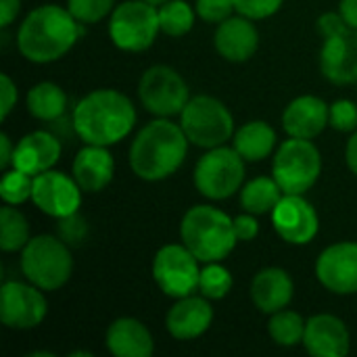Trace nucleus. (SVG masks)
Returning <instances> with one entry per match:
<instances>
[{
	"label": "nucleus",
	"instance_id": "nucleus-33",
	"mask_svg": "<svg viewBox=\"0 0 357 357\" xmlns=\"http://www.w3.org/2000/svg\"><path fill=\"white\" fill-rule=\"evenodd\" d=\"M115 0H67L69 13L79 23H96L113 13Z\"/></svg>",
	"mask_w": 357,
	"mask_h": 357
},
{
	"label": "nucleus",
	"instance_id": "nucleus-32",
	"mask_svg": "<svg viewBox=\"0 0 357 357\" xmlns=\"http://www.w3.org/2000/svg\"><path fill=\"white\" fill-rule=\"evenodd\" d=\"M33 190V176L13 167L6 169L0 182V197L6 205H21L27 199H31Z\"/></svg>",
	"mask_w": 357,
	"mask_h": 357
},
{
	"label": "nucleus",
	"instance_id": "nucleus-38",
	"mask_svg": "<svg viewBox=\"0 0 357 357\" xmlns=\"http://www.w3.org/2000/svg\"><path fill=\"white\" fill-rule=\"evenodd\" d=\"M234 232L238 241H253L259 234V224L253 213H243L234 218Z\"/></svg>",
	"mask_w": 357,
	"mask_h": 357
},
{
	"label": "nucleus",
	"instance_id": "nucleus-7",
	"mask_svg": "<svg viewBox=\"0 0 357 357\" xmlns=\"http://www.w3.org/2000/svg\"><path fill=\"white\" fill-rule=\"evenodd\" d=\"M322 172V157L318 146L305 138L287 140L272 163L274 180L280 184L284 195H303L310 190Z\"/></svg>",
	"mask_w": 357,
	"mask_h": 357
},
{
	"label": "nucleus",
	"instance_id": "nucleus-42",
	"mask_svg": "<svg viewBox=\"0 0 357 357\" xmlns=\"http://www.w3.org/2000/svg\"><path fill=\"white\" fill-rule=\"evenodd\" d=\"M339 13L343 15L347 25H351V27L357 29V0H341Z\"/></svg>",
	"mask_w": 357,
	"mask_h": 357
},
{
	"label": "nucleus",
	"instance_id": "nucleus-8",
	"mask_svg": "<svg viewBox=\"0 0 357 357\" xmlns=\"http://www.w3.org/2000/svg\"><path fill=\"white\" fill-rule=\"evenodd\" d=\"M245 180V159L236 149L215 146L207 149V153L197 161L195 167V186L197 190L211 199L224 201L241 190Z\"/></svg>",
	"mask_w": 357,
	"mask_h": 357
},
{
	"label": "nucleus",
	"instance_id": "nucleus-3",
	"mask_svg": "<svg viewBox=\"0 0 357 357\" xmlns=\"http://www.w3.org/2000/svg\"><path fill=\"white\" fill-rule=\"evenodd\" d=\"M188 153V138L182 126L165 117L146 123L130 146V167L146 182H159L180 169Z\"/></svg>",
	"mask_w": 357,
	"mask_h": 357
},
{
	"label": "nucleus",
	"instance_id": "nucleus-20",
	"mask_svg": "<svg viewBox=\"0 0 357 357\" xmlns=\"http://www.w3.org/2000/svg\"><path fill=\"white\" fill-rule=\"evenodd\" d=\"M331 119V107L312 94L295 98L282 113V128L291 138H316Z\"/></svg>",
	"mask_w": 357,
	"mask_h": 357
},
{
	"label": "nucleus",
	"instance_id": "nucleus-4",
	"mask_svg": "<svg viewBox=\"0 0 357 357\" xmlns=\"http://www.w3.org/2000/svg\"><path fill=\"white\" fill-rule=\"evenodd\" d=\"M180 236L182 243L203 264L226 259L238 243L234 220L211 205L190 207L182 218Z\"/></svg>",
	"mask_w": 357,
	"mask_h": 357
},
{
	"label": "nucleus",
	"instance_id": "nucleus-29",
	"mask_svg": "<svg viewBox=\"0 0 357 357\" xmlns=\"http://www.w3.org/2000/svg\"><path fill=\"white\" fill-rule=\"evenodd\" d=\"M270 337L276 345L280 347H295L299 343H303V335H305V320L291 310H280L276 314H272L270 324H268Z\"/></svg>",
	"mask_w": 357,
	"mask_h": 357
},
{
	"label": "nucleus",
	"instance_id": "nucleus-41",
	"mask_svg": "<svg viewBox=\"0 0 357 357\" xmlns=\"http://www.w3.org/2000/svg\"><path fill=\"white\" fill-rule=\"evenodd\" d=\"M13 157H15V149L10 144V138L2 132L0 134V169L6 172L13 165Z\"/></svg>",
	"mask_w": 357,
	"mask_h": 357
},
{
	"label": "nucleus",
	"instance_id": "nucleus-40",
	"mask_svg": "<svg viewBox=\"0 0 357 357\" xmlns=\"http://www.w3.org/2000/svg\"><path fill=\"white\" fill-rule=\"evenodd\" d=\"M21 8V0H0V27H8Z\"/></svg>",
	"mask_w": 357,
	"mask_h": 357
},
{
	"label": "nucleus",
	"instance_id": "nucleus-23",
	"mask_svg": "<svg viewBox=\"0 0 357 357\" xmlns=\"http://www.w3.org/2000/svg\"><path fill=\"white\" fill-rule=\"evenodd\" d=\"M295 284L287 270L266 268L255 274L251 282V301L261 314H276L284 310L293 299Z\"/></svg>",
	"mask_w": 357,
	"mask_h": 357
},
{
	"label": "nucleus",
	"instance_id": "nucleus-9",
	"mask_svg": "<svg viewBox=\"0 0 357 357\" xmlns=\"http://www.w3.org/2000/svg\"><path fill=\"white\" fill-rule=\"evenodd\" d=\"M161 31L159 8L144 0H128L113 8L109 36L113 44L128 52H142L153 46Z\"/></svg>",
	"mask_w": 357,
	"mask_h": 357
},
{
	"label": "nucleus",
	"instance_id": "nucleus-39",
	"mask_svg": "<svg viewBox=\"0 0 357 357\" xmlns=\"http://www.w3.org/2000/svg\"><path fill=\"white\" fill-rule=\"evenodd\" d=\"M86 222L77 218V213L69 215V218H63L61 220V234L65 241L69 243H79V238L86 234Z\"/></svg>",
	"mask_w": 357,
	"mask_h": 357
},
{
	"label": "nucleus",
	"instance_id": "nucleus-17",
	"mask_svg": "<svg viewBox=\"0 0 357 357\" xmlns=\"http://www.w3.org/2000/svg\"><path fill=\"white\" fill-rule=\"evenodd\" d=\"M349 331L345 322L331 314H318L305 322L303 345L314 357H345L349 351Z\"/></svg>",
	"mask_w": 357,
	"mask_h": 357
},
{
	"label": "nucleus",
	"instance_id": "nucleus-13",
	"mask_svg": "<svg viewBox=\"0 0 357 357\" xmlns=\"http://www.w3.org/2000/svg\"><path fill=\"white\" fill-rule=\"evenodd\" d=\"M82 192L84 190L79 188L75 178H69L63 172L48 169L33 178L31 201L42 213L63 220L77 213L82 205Z\"/></svg>",
	"mask_w": 357,
	"mask_h": 357
},
{
	"label": "nucleus",
	"instance_id": "nucleus-1",
	"mask_svg": "<svg viewBox=\"0 0 357 357\" xmlns=\"http://www.w3.org/2000/svg\"><path fill=\"white\" fill-rule=\"evenodd\" d=\"M84 33L82 23L59 4L33 8L17 31L19 52L31 63H52L65 56Z\"/></svg>",
	"mask_w": 357,
	"mask_h": 357
},
{
	"label": "nucleus",
	"instance_id": "nucleus-43",
	"mask_svg": "<svg viewBox=\"0 0 357 357\" xmlns=\"http://www.w3.org/2000/svg\"><path fill=\"white\" fill-rule=\"evenodd\" d=\"M345 161H347L349 169L357 176V130L354 132V136L349 138L347 146H345Z\"/></svg>",
	"mask_w": 357,
	"mask_h": 357
},
{
	"label": "nucleus",
	"instance_id": "nucleus-14",
	"mask_svg": "<svg viewBox=\"0 0 357 357\" xmlns=\"http://www.w3.org/2000/svg\"><path fill=\"white\" fill-rule=\"evenodd\" d=\"M320 69L324 77L337 86L357 82V29L343 25L324 36L320 50Z\"/></svg>",
	"mask_w": 357,
	"mask_h": 357
},
{
	"label": "nucleus",
	"instance_id": "nucleus-36",
	"mask_svg": "<svg viewBox=\"0 0 357 357\" xmlns=\"http://www.w3.org/2000/svg\"><path fill=\"white\" fill-rule=\"evenodd\" d=\"M284 0H234V6L238 15H245L253 21L257 19H268L274 13L280 10Z\"/></svg>",
	"mask_w": 357,
	"mask_h": 357
},
{
	"label": "nucleus",
	"instance_id": "nucleus-10",
	"mask_svg": "<svg viewBox=\"0 0 357 357\" xmlns=\"http://www.w3.org/2000/svg\"><path fill=\"white\" fill-rule=\"evenodd\" d=\"M142 107L157 117H172L188 105V86L184 77L167 65L149 67L138 84Z\"/></svg>",
	"mask_w": 357,
	"mask_h": 357
},
{
	"label": "nucleus",
	"instance_id": "nucleus-35",
	"mask_svg": "<svg viewBox=\"0 0 357 357\" xmlns=\"http://www.w3.org/2000/svg\"><path fill=\"white\" fill-rule=\"evenodd\" d=\"M236 10L234 0H197V15L207 23H222Z\"/></svg>",
	"mask_w": 357,
	"mask_h": 357
},
{
	"label": "nucleus",
	"instance_id": "nucleus-24",
	"mask_svg": "<svg viewBox=\"0 0 357 357\" xmlns=\"http://www.w3.org/2000/svg\"><path fill=\"white\" fill-rule=\"evenodd\" d=\"M107 349L115 357H149L155 349L153 335L136 318H119L107 331Z\"/></svg>",
	"mask_w": 357,
	"mask_h": 357
},
{
	"label": "nucleus",
	"instance_id": "nucleus-21",
	"mask_svg": "<svg viewBox=\"0 0 357 357\" xmlns=\"http://www.w3.org/2000/svg\"><path fill=\"white\" fill-rule=\"evenodd\" d=\"M59 157H61V142L50 132L36 130L17 142L13 167L36 178L38 174L52 169V165L59 161Z\"/></svg>",
	"mask_w": 357,
	"mask_h": 357
},
{
	"label": "nucleus",
	"instance_id": "nucleus-6",
	"mask_svg": "<svg viewBox=\"0 0 357 357\" xmlns=\"http://www.w3.org/2000/svg\"><path fill=\"white\" fill-rule=\"evenodd\" d=\"M180 126L195 146L215 149L234 134V119L228 107L213 96H195L180 113Z\"/></svg>",
	"mask_w": 357,
	"mask_h": 357
},
{
	"label": "nucleus",
	"instance_id": "nucleus-34",
	"mask_svg": "<svg viewBox=\"0 0 357 357\" xmlns=\"http://www.w3.org/2000/svg\"><path fill=\"white\" fill-rule=\"evenodd\" d=\"M328 126H333L339 132H356L357 130V105L354 100L341 98L335 105H331V119Z\"/></svg>",
	"mask_w": 357,
	"mask_h": 357
},
{
	"label": "nucleus",
	"instance_id": "nucleus-28",
	"mask_svg": "<svg viewBox=\"0 0 357 357\" xmlns=\"http://www.w3.org/2000/svg\"><path fill=\"white\" fill-rule=\"evenodd\" d=\"M29 243V224L21 211L13 205L0 209V249L10 253L19 251Z\"/></svg>",
	"mask_w": 357,
	"mask_h": 357
},
{
	"label": "nucleus",
	"instance_id": "nucleus-31",
	"mask_svg": "<svg viewBox=\"0 0 357 357\" xmlns=\"http://www.w3.org/2000/svg\"><path fill=\"white\" fill-rule=\"evenodd\" d=\"M232 274L220 266V261H211L201 270V280H199V291L207 299H224L232 291Z\"/></svg>",
	"mask_w": 357,
	"mask_h": 357
},
{
	"label": "nucleus",
	"instance_id": "nucleus-25",
	"mask_svg": "<svg viewBox=\"0 0 357 357\" xmlns=\"http://www.w3.org/2000/svg\"><path fill=\"white\" fill-rule=\"evenodd\" d=\"M276 146V132L266 121H249L234 134V149L245 161H264Z\"/></svg>",
	"mask_w": 357,
	"mask_h": 357
},
{
	"label": "nucleus",
	"instance_id": "nucleus-15",
	"mask_svg": "<svg viewBox=\"0 0 357 357\" xmlns=\"http://www.w3.org/2000/svg\"><path fill=\"white\" fill-rule=\"evenodd\" d=\"M272 224L282 241L291 245H307L320 230V220L303 195H284L272 211Z\"/></svg>",
	"mask_w": 357,
	"mask_h": 357
},
{
	"label": "nucleus",
	"instance_id": "nucleus-22",
	"mask_svg": "<svg viewBox=\"0 0 357 357\" xmlns=\"http://www.w3.org/2000/svg\"><path fill=\"white\" fill-rule=\"evenodd\" d=\"M115 161L107 146L86 144L73 159V178L84 192H100L113 180Z\"/></svg>",
	"mask_w": 357,
	"mask_h": 357
},
{
	"label": "nucleus",
	"instance_id": "nucleus-5",
	"mask_svg": "<svg viewBox=\"0 0 357 357\" xmlns=\"http://www.w3.org/2000/svg\"><path fill=\"white\" fill-rule=\"evenodd\" d=\"M21 270L38 289L56 291L71 278L73 257L63 241L40 234L21 249Z\"/></svg>",
	"mask_w": 357,
	"mask_h": 357
},
{
	"label": "nucleus",
	"instance_id": "nucleus-19",
	"mask_svg": "<svg viewBox=\"0 0 357 357\" xmlns=\"http://www.w3.org/2000/svg\"><path fill=\"white\" fill-rule=\"evenodd\" d=\"M251 21L253 19L241 15V17H228L218 25L213 44L226 61L243 63L255 54L259 46V33Z\"/></svg>",
	"mask_w": 357,
	"mask_h": 357
},
{
	"label": "nucleus",
	"instance_id": "nucleus-12",
	"mask_svg": "<svg viewBox=\"0 0 357 357\" xmlns=\"http://www.w3.org/2000/svg\"><path fill=\"white\" fill-rule=\"evenodd\" d=\"M36 284L4 282L0 289V318L6 328L29 331L42 324L48 303Z\"/></svg>",
	"mask_w": 357,
	"mask_h": 357
},
{
	"label": "nucleus",
	"instance_id": "nucleus-37",
	"mask_svg": "<svg viewBox=\"0 0 357 357\" xmlns=\"http://www.w3.org/2000/svg\"><path fill=\"white\" fill-rule=\"evenodd\" d=\"M15 105H17V86L6 73H2L0 75V117L6 119Z\"/></svg>",
	"mask_w": 357,
	"mask_h": 357
},
{
	"label": "nucleus",
	"instance_id": "nucleus-45",
	"mask_svg": "<svg viewBox=\"0 0 357 357\" xmlns=\"http://www.w3.org/2000/svg\"><path fill=\"white\" fill-rule=\"evenodd\" d=\"M144 2H149V4H155V6H161L163 2H167V0H144Z\"/></svg>",
	"mask_w": 357,
	"mask_h": 357
},
{
	"label": "nucleus",
	"instance_id": "nucleus-27",
	"mask_svg": "<svg viewBox=\"0 0 357 357\" xmlns=\"http://www.w3.org/2000/svg\"><path fill=\"white\" fill-rule=\"evenodd\" d=\"M282 197H284V190L280 188V184L274 178L261 176L243 186L241 205L245 211L253 215H261V213H272Z\"/></svg>",
	"mask_w": 357,
	"mask_h": 357
},
{
	"label": "nucleus",
	"instance_id": "nucleus-16",
	"mask_svg": "<svg viewBox=\"0 0 357 357\" xmlns=\"http://www.w3.org/2000/svg\"><path fill=\"white\" fill-rule=\"evenodd\" d=\"M318 280L337 295L357 293V243H337L316 261Z\"/></svg>",
	"mask_w": 357,
	"mask_h": 357
},
{
	"label": "nucleus",
	"instance_id": "nucleus-18",
	"mask_svg": "<svg viewBox=\"0 0 357 357\" xmlns=\"http://www.w3.org/2000/svg\"><path fill=\"white\" fill-rule=\"evenodd\" d=\"M213 322V307L207 297H182L167 312L165 326L178 341H192L207 333Z\"/></svg>",
	"mask_w": 357,
	"mask_h": 357
},
{
	"label": "nucleus",
	"instance_id": "nucleus-44",
	"mask_svg": "<svg viewBox=\"0 0 357 357\" xmlns=\"http://www.w3.org/2000/svg\"><path fill=\"white\" fill-rule=\"evenodd\" d=\"M54 357L52 356V354H50V351H33V354H29V356L27 357Z\"/></svg>",
	"mask_w": 357,
	"mask_h": 357
},
{
	"label": "nucleus",
	"instance_id": "nucleus-30",
	"mask_svg": "<svg viewBox=\"0 0 357 357\" xmlns=\"http://www.w3.org/2000/svg\"><path fill=\"white\" fill-rule=\"evenodd\" d=\"M159 23L163 33L172 38H180L192 29L195 10L184 0H167L159 6Z\"/></svg>",
	"mask_w": 357,
	"mask_h": 357
},
{
	"label": "nucleus",
	"instance_id": "nucleus-26",
	"mask_svg": "<svg viewBox=\"0 0 357 357\" xmlns=\"http://www.w3.org/2000/svg\"><path fill=\"white\" fill-rule=\"evenodd\" d=\"M67 109V96L61 86L52 82H40L27 92V111L36 119L54 121Z\"/></svg>",
	"mask_w": 357,
	"mask_h": 357
},
{
	"label": "nucleus",
	"instance_id": "nucleus-11",
	"mask_svg": "<svg viewBox=\"0 0 357 357\" xmlns=\"http://www.w3.org/2000/svg\"><path fill=\"white\" fill-rule=\"evenodd\" d=\"M153 276L159 289L174 299L192 295L199 289L201 270L195 253L182 245H165L153 259Z\"/></svg>",
	"mask_w": 357,
	"mask_h": 357
},
{
	"label": "nucleus",
	"instance_id": "nucleus-2",
	"mask_svg": "<svg viewBox=\"0 0 357 357\" xmlns=\"http://www.w3.org/2000/svg\"><path fill=\"white\" fill-rule=\"evenodd\" d=\"M136 123L132 100L111 88L86 94L73 109V130L86 144L111 146L123 140Z\"/></svg>",
	"mask_w": 357,
	"mask_h": 357
}]
</instances>
